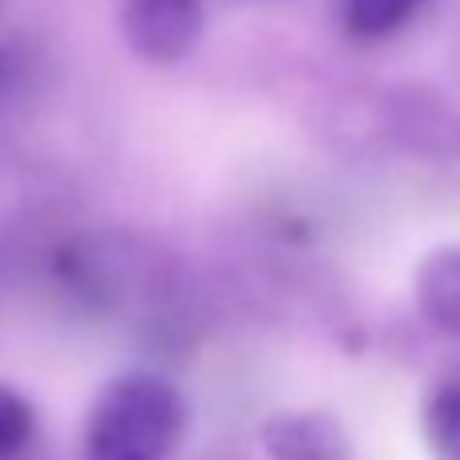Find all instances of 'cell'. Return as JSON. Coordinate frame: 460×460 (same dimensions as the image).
I'll return each instance as SVG.
<instances>
[{
	"instance_id": "6da1fadb",
	"label": "cell",
	"mask_w": 460,
	"mask_h": 460,
	"mask_svg": "<svg viewBox=\"0 0 460 460\" xmlns=\"http://www.w3.org/2000/svg\"><path fill=\"white\" fill-rule=\"evenodd\" d=\"M186 429V404L162 376H121L89 412V460H166Z\"/></svg>"
},
{
	"instance_id": "7a4b0ae2",
	"label": "cell",
	"mask_w": 460,
	"mask_h": 460,
	"mask_svg": "<svg viewBox=\"0 0 460 460\" xmlns=\"http://www.w3.org/2000/svg\"><path fill=\"white\" fill-rule=\"evenodd\" d=\"M202 0H126L121 37L129 53L150 65H178L194 53L202 37Z\"/></svg>"
},
{
	"instance_id": "3957f363",
	"label": "cell",
	"mask_w": 460,
	"mask_h": 460,
	"mask_svg": "<svg viewBox=\"0 0 460 460\" xmlns=\"http://www.w3.org/2000/svg\"><path fill=\"white\" fill-rule=\"evenodd\" d=\"M270 460H351V432L332 412H279L262 424Z\"/></svg>"
},
{
	"instance_id": "277c9868",
	"label": "cell",
	"mask_w": 460,
	"mask_h": 460,
	"mask_svg": "<svg viewBox=\"0 0 460 460\" xmlns=\"http://www.w3.org/2000/svg\"><path fill=\"white\" fill-rule=\"evenodd\" d=\"M416 303L437 332L460 340V243L424 254L416 270Z\"/></svg>"
},
{
	"instance_id": "5b68a950",
	"label": "cell",
	"mask_w": 460,
	"mask_h": 460,
	"mask_svg": "<svg viewBox=\"0 0 460 460\" xmlns=\"http://www.w3.org/2000/svg\"><path fill=\"white\" fill-rule=\"evenodd\" d=\"M424 0H343V24L359 40H384L416 16Z\"/></svg>"
},
{
	"instance_id": "8992f818",
	"label": "cell",
	"mask_w": 460,
	"mask_h": 460,
	"mask_svg": "<svg viewBox=\"0 0 460 460\" xmlns=\"http://www.w3.org/2000/svg\"><path fill=\"white\" fill-rule=\"evenodd\" d=\"M424 437L437 460H460V384H440L429 396Z\"/></svg>"
},
{
	"instance_id": "52a82bcc",
	"label": "cell",
	"mask_w": 460,
	"mask_h": 460,
	"mask_svg": "<svg viewBox=\"0 0 460 460\" xmlns=\"http://www.w3.org/2000/svg\"><path fill=\"white\" fill-rule=\"evenodd\" d=\"M32 437V408L21 392L0 384V456H13Z\"/></svg>"
}]
</instances>
